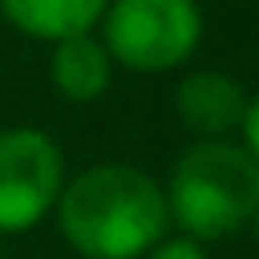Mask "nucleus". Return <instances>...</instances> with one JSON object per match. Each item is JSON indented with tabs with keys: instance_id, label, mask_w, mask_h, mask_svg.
I'll return each instance as SVG.
<instances>
[{
	"instance_id": "obj_8",
	"label": "nucleus",
	"mask_w": 259,
	"mask_h": 259,
	"mask_svg": "<svg viewBox=\"0 0 259 259\" xmlns=\"http://www.w3.org/2000/svg\"><path fill=\"white\" fill-rule=\"evenodd\" d=\"M146 259H206V251L194 239H162L146 251Z\"/></svg>"
},
{
	"instance_id": "obj_10",
	"label": "nucleus",
	"mask_w": 259,
	"mask_h": 259,
	"mask_svg": "<svg viewBox=\"0 0 259 259\" xmlns=\"http://www.w3.org/2000/svg\"><path fill=\"white\" fill-rule=\"evenodd\" d=\"M251 223H255V243H259V210H255V219H251Z\"/></svg>"
},
{
	"instance_id": "obj_4",
	"label": "nucleus",
	"mask_w": 259,
	"mask_h": 259,
	"mask_svg": "<svg viewBox=\"0 0 259 259\" xmlns=\"http://www.w3.org/2000/svg\"><path fill=\"white\" fill-rule=\"evenodd\" d=\"M65 158L45 130H0V235L36 227L61 198Z\"/></svg>"
},
{
	"instance_id": "obj_7",
	"label": "nucleus",
	"mask_w": 259,
	"mask_h": 259,
	"mask_svg": "<svg viewBox=\"0 0 259 259\" xmlns=\"http://www.w3.org/2000/svg\"><path fill=\"white\" fill-rule=\"evenodd\" d=\"M109 0H0V12L12 28L36 40H65L89 32L105 16Z\"/></svg>"
},
{
	"instance_id": "obj_6",
	"label": "nucleus",
	"mask_w": 259,
	"mask_h": 259,
	"mask_svg": "<svg viewBox=\"0 0 259 259\" xmlns=\"http://www.w3.org/2000/svg\"><path fill=\"white\" fill-rule=\"evenodd\" d=\"M109 77H113V61L97 36L81 32V36H65L53 45L49 81L65 101H77V105L97 101L109 89Z\"/></svg>"
},
{
	"instance_id": "obj_3",
	"label": "nucleus",
	"mask_w": 259,
	"mask_h": 259,
	"mask_svg": "<svg viewBox=\"0 0 259 259\" xmlns=\"http://www.w3.org/2000/svg\"><path fill=\"white\" fill-rule=\"evenodd\" d=\"M101 24L109 61L134 73L178 69L202 40L198 0H109Z\"/></svg>"
},
{
	"instance_id": "obj_1",
	"label": "nucleus",
	"mask_w": 259,
	"mask_h": 259,
	"mask_svg": "<svg viewBox=\"0 0 259 259\" xmlns=\"http://www.w3.org/2000/svg\"><path fill=\"white\" fill-rule=\"evenodd\" d=\"M53 210L65 243L85 259H138L162 243L170 223L162 186L121 162L89 166L69 178Z\"/></svg>"
},
{
	"instance_id": "obj_2",
	"label": "nucleus",
	"mask_w": 259,
	"mask_h": 259,
	"mask_svg": "<svg viewBox=\"0 0 259 259\" xmlns=\"http://www.w3.org/2000/svg\"><path fill=\"white\" fill-rule=\"evenodd\" d=\"M162 194H166L170 219L182 227V239L210 243L255 219L259 162L227 138L194 142L174 162Z\"/></svg>"
},
{
	"instance_id": "obj_5",
	"label": "nucleus",
	"mask_w": 259,
	"mask_h": 259,
	"mask_svg": "<svg viewBox=\"0 0 259 259\" xmlns=\"http://www.w3.org/2000/svg\"><path fill=\"white\" fill-rule=\"evenodd\" d=\"M174 113L190 134H198L202 142H214V138H223V134L243 125L247 93L231 73L194 69L174 89Z\"/></svg>"
},
{
	"instance_id": "obj_9",
	"label": "nucleus",
	"mask_w": 259,
	"mask_h": 259,
	"mask_svg": "<svg viewBox=\"0 0 259 259\" xmlns=\"http://www.w3.org/2000/svg\"><path fill=\"white\" fill-rule=\"evenodd\" d=\"M243 150L259 162V97H247V113H243Z\"/></svg>"
}]
</instances>
